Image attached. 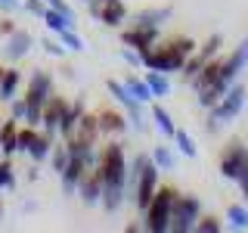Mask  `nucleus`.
I'll return each instance as SVG.
<instances>
[{"label": "nucleus", "instance_id": "obj_21", "mask_svg": "<svg viewBox=\"0 0 248 233\" xmlns=\"http://www.w3.org/2000/svg\"><path fill=\"white\" fill-rule=\"evenodd\" d=\"M19 87H22V72L19 68H3V75H0V100L10 103Z\"/></svg>", "mask_w": 248, "mask_h": 233}, {"label": "nucleus", "instance_id": "obj_8", "mask_svg": "<svg viewBox=\"0 0 248 233\" xmlns=\"http://www.w3.org/2000/svg\"><path fill=\"white\" fill-rule=\"evenodd\" d=\"M106 87H108V93H112V97L121 103L124 115H127V121L134 124L137 131H146V118H143V109H140L143 103H140V100L134 97V93H130L127 87H124V81H115V78H108V81H106Z\"/></svg>", "mask_w": 248, "mask_h": 233}, {"label": "nucleus", "instance_id": "obj_27", "mask_svg": "<svg viewBox=\"0 0 248 233\" xmlns=\"http://www.w3.org/2000/svg\"><path fill=\"white\" fill-rule=\"evenodd\" d=\"M41 19L46 22V28H50V31H56V34H59V31H62V28H75V25H72V22H68V19H65V16H62L59 10H53V6H46V10H44V16H41Z\"/></svg>", "mask_w": 248, "mask_h": 233}, {"label": "nucleus", "instance_id": "obj_28", "mask_svg": "<svg viewBox=\"0 0 248 233\" xmlns=\"http://www.w3.org/2000/svg\"><path fill=\"white\" fill-rule=\"evenodd\" d=\"M149 155H152L155 165H158V171H174L177 168V159H174V152H170L168 146H155Z\"/></svg>", "mask_w": 248, "mask_h": 233}, {"label": "nucleus", "instance_id": "obj_39", "mask_svg": "<svg viewBox=\"0 0 248 233\" xmlns=\"http://www.w3.org/2000/svg\"><path fill=\"white\" fill-rule=\"evenodd\" d=\"M25 10H28L31 16H37V19H41L44 10H46V3H44V0H25Z\"/></svg>", "mask_w": 248, "mask_h": 233}, {"label": "nucleus", "instance_id": "obj_12", "mask_svg": "<svg viewBox=\"0 0 248 233\" xmlns=\"http://www.w3.org/2000/svg\"><path fill=\"white\" fill-rule=\"evenodd\" d=\"M220 44H223V37H220V34H211V37H208V41L202 44V47H196V53H192V56L183 62V68H180L183 81H192L199 68L205 66V62L211 59V56H217V50H220Z\"/></svg>", "mask_w": 248, "mask_h": 233}, {"label": "nucleus", "instance_id": "obj_6", "mask_svg": "<svg viewBox=\"0 0 248 233\" xmlns=\"http://www.w3.org/2000/svg\"><path fill=\"white\" fill-rule=\"evenodd\" d=\"M177 186H161L158 183V190H155V196L149 202V208L143 212V227L149 230V233H168L170 227V205H174V199H177Z\"/></svg>", "mask_w": 248, "mask_h": 233}, {"label": "nucleus", "instance_id": "obj_17", "mask_svg": "<svg viewBox=\"0 0 248 233\" xmlns=\"http://www.w3.org/2000/svg\"><path fill=\"white\" fill-rule=\"evenodd\" d=\"M65 103H68V100L56 97V93L46 100V106L41 109V131H44V134L56 137V124H59V115H62V109H65Z\"/></svg>", "mask_w": 248, "mask_h": 233}, {"label": "nucleus", "instance_id": "obj_38", "mask_svg": "<svg viewBox=\"0 0 248 233\" xmlns=\"http://www.w3.org/2000/svg\"><path fill=\"white\" fill-rule=\"evenodd\" d=\"M41 47H44V53H50V56H56V59L65 56V47H59L56 41H41Z\"/></svg>", "mask_w": 248, "mask_h": 233}, {"label": "nucleus", "instance_id": "obj_42", "mask_svg": "<svg viewBox=\"0 0 248 233\" xmlns=\"http://www.w3.org/2000/svg\"><path fill=\"white\" fill-rule=\"evenodd\" d=\"M13 28H16V25H13V22H10V19H0V34H3V37H6V34H10V31H13Z\"/></svg>", "mask_w": 248, "mask_h": 233}, {"label": "nucleus", "instance_id": "obj_16", "mask_svg": "<svg viewBox=\"0 0 248 233\" xmlns=\"http://www.w3.org/2000/svg\"><path fill=\"white\" fill-rule=\"evenodd\" d=\"M96 121H99V134L103 137H121L127 131V115L118 112V109H99L96 112Z\"/></svg>", "mask_w": 248, "mask_h": 233}, {"label": "nucleus", "instance_id": "obj_30", "mask_svg": "<svg viewBox=\"0 0 248 233\" xmlns=\"http://www.w3.org/2000/svg\"><path fill=\"white\" fill-rule=\"evenodd\" d=\"M174 143H177V150H180L186 159H196V152H199V150H196V143H192V137L186 134V131H180V128L174 131Z\"/></svg>", "mask_w": 248, "mask_h": 233}, {"label": "nucleus", "instance_id": "obj_15", "mask_svg": "<svg viewBox=\"0 0 248 233\" xmlns=\"http://www.w3.org/2000/svg\"><path fill=\"white\" fill-rule=\"evenodd\" d=\"M78 196L84 199V205H99V199H103V174L96 168L84 171L81 183H78Z\"/></svg>", "mask_w": 248, "mask_h": 233}, {"label": "nucleus", "instance_id": "obj_41", "mask_svg": "<svg viewBox=\"0 0 248 233\" xmlns=\"http://www.w3.org/2000/svg\"><path fill=\"white\" fill-rule=\"evenodd\" d=\"M121 56H124V59H127V62H130V66H140V53L134 50V47H124V50H121Z\"/></svg>", "mask_w": 248, "mask_h": 233}, {"label": "nucleus", "instance_id": "obj_13", "mask_svg": "<svg viewBox=\"0 0 248 233\" xmlns=\"http://www.w3.org/2000/svg\"><path fill=\"white\" fill-rule=\"evenodd\" d=\"M31 47H34V37H31L25 28H13L10 34H6L3 47H0V56L10 59V62H19V59L31 50Z\"/></svg>", "mask_w": 248, "mask_h": 233}, {"label": "nucleus", "instance_id": "obj_9", "mask_svg": "<svg viewBox=\"0 0 248 233\" xmlns=\"http://www.w3.org/2000/svg\"><path fill=\"white\" fill-rule=\"evenodd\" d=\"M158 37H161V28L158 25H143V22H134L130 28L121 31V41L127 44V47H134L140 56H143L149 47L158 44Z\"/></svg>", "mask_w": 248, "mask_h": 233}, {"label": "nucleus", "instance_id": "obj_14", "mask_svg": "<svg viewBox=\"0 0 248 233\" xmlns=\"http://www.w3.org/2000/svg\"><path fill=\"white\" fill-rule=\"evenodd\" d=\"M248 66V34L242 37V44L236 47V50L230 53L227 59L220 62V75H223V81H239V72H242V68Z\"/></svg>", "mask_w": 248, "mask_h": 233}, {"label": "nucleus", "instance_id": "obj_37", "mask_svg": "<svg viewBox=\"0 0 248 233\" xmlns=\"http://www.w3.org/2000/svg\"><path fill=\"white\" fill-rule=\"evenodd\" d=\"M44 3H46V6H53V10H59V13L65 16L68 22H72V25H75V22H78V16H75V10H72V6L65 3V0H44Z\"/></svg>", "mask_w": 248, "mask_h": 233}, {"label": "nucleus", "instance_id": "obj_40", "mask_svg": "<svg viewBox=\"0 0 248 233\" xmlns=\"http://www.w3.org/2000/svg\"><path fill=\"white\" fill-rule=\"evenodd\" d=\"M236 183H239V190H242V196L248 199V159H245V165H242V171H239Z\"/></svg>", "mask_w": 248, "mask_h": 233}, {"label": "nucleus", "instance_id": "obj_4", "mask_svg": "<svg viewBox=\"0 0 248 233\" xmlns=\"http://www.w3.org/2000/svg\"><path fill=\"white\" fill-rule=\"evenodd\" d=\"M53 75L46 68H34L28 78V87H25V103H28V115H25V124L31 128H41V109L46 106V100L53 97Z\"/></svg>", "mask_w": 248, "mask_h": 233}, {"label": "nucleus", "instance_id": "obj_19", "mask_svg": "<svg viewBox=\"0 0 248 233\" xmlns=\"http://www.w3.org/2000/svg\"><path fill=\"white\" fill-rule=\"evenodd\" d=\"M75 140H81V143H90V146H96V140L103 137L99 134V121H96V112H87L84 109V115H81V121H78V128H75Z\"/></svg>", "mask_w": 248, "mask_h": 233}, {"label": "nucleus", "instance_id": "obj_26", "mask_svg": "<svg viewBox=\"0 0 248 233\" xmlns=\"http://www.w3.org/2000/svg\"><path fill=\"white\" fill-rule=\"evenodd\" d=\"M124 87H127L134 97L140 100V103H149L152 100V90H149V84H146V78H137V75H130L127 81H124Z\"/></svg>", "mask_w": 248, "mask_h": 233}, {"label": "nucleus", "instance_id": "obj_44", "mask_svg": "<svg viewBox=\"0 0 248 233\" xmlns=\"http://www.w3.org/2000/svg\"><path fill=\"white\" fill-rule=\"evenodd\" d=\"M0 217H3V205H0Z\"/></svg>", "mask_w": 248, "mask_h": 233}, {"label": "nucleus", "instance_id": "obj_20", "mask_svg": "<svg viewBox=\"0 0 248 233\" xmlns=\"http://www.w3.org/2000/svg\"><path fill=\"white\" fill-rule=\"evenodd\" d=\"M53 140H56V137H50V134H44V131H37L34 140H31V146L25 150V152L31 155V162H46V159H50Z\"/></svg>", "mask_w": 248, "mask_h": 233}, {"label": "nucleus", "instance_id": "obj_29", "mask_svg": "<svg viewBox=\"0 0 248 233\" xmlns=\"http://www.w3.org/2000/svg\"><path fill=\"white\" fill-rule=\"evenodd\" d=\"M227 224L232 230H248V208L245 205H230L227 208Z\"/></svg>", "mask_w": 248, "mask_h": 233}, {"label": "nucleus", "instance_id": "obj_46", "mask_svg": "<svg viewBox=\"0 0 248 233\" xmlns=\"http://www.w3.org/2000/svg\"><path fill=\"white\" fill-rule=\"evenodd\" d=\"M0 124H3V121H0Z\"/></svg>", "mask_w": 248, "mask_h": 233}, {"label": "nucleus", "instance_id": "obj_2", "mask_svg": "<svg viewBox=\"0 0 248 233\" xmlns=\"http://www.w3.org/2000/svg\"><path fill=\"white\" fill-rule=\"evenodd\" d=\"M196 53V41L192 37H170L165 44H155L140 56L146 68H155V72H180L183 62Z\"/></svg>", "mask_w": 248, "mask_h": 233}, {"label": "nucleus", "instance_id": "obj_3", "mask_svg": "<svg viewBox=\"0 0 248 233\" xmlns=\"http://www.w3.org/2000/svg\"><path fill=\"white\" fill-rule=\"evenodd\" d=\"M158 177H161V171L152 162V155L149 152H137L134 165H130V181H134V205H137L140 215L149 208L155 190H158Z\"/></svg>", "mask_w": 248, "mask_h": 233}, {"label": "nucleus", "instance_id": "obj_35", "mask_svg": "<svg viewBox=\"0 0 248 233\" xmlns=\"http://www.w3.org/2000/svg\"><path fill=\"white\" fill-rule=\"evenodd\" d=\"M16 186V171L10 165V159H3L0 162V190H13Z\"/></svg>", "mask_w": 248, "mask_h": 233}, {"label": "nucleus", "instance_id": "obj_33", "mask_svg": "<svg viewBox=\"0 0 248 233\" xmlns=\"http://www.w3.org/2000/svg\"><path fill=\"white\" fill-rule=\"evenodd\" d=\"M59 41H62V47L65 50H84V41H81V34H75V28H62L59 31Z\"/></svg>", "mask_w": 248, "mask_h": 233}, {"label": "nucleus", "instance_id": "obj_31", "mask_svg": "<svg viewBox=\"0 0 248 233\" xmlns=\"http://www.w3.org/2000/svg\"><path fill=\"white\" fill-rule=\"evenodd\" d=\"M37 128H31V124H25V128H16V152H25L31 146V140H34Z\"/></svg>", "mask_w": 248, "mask_h": 233}, {"label": "nucleus", "instance_id": "obj_10", "mask_svg": "<svg viewBox=\"0 0 248 233\" xmlns=\"http://www.w3.org/2000/svg\"><path fill=\"white\" fill-rule=\"evenodd\" d=\"M245 159H248V146L242 140H230L220 150V162H217V165H220V174L227 177V181H236L242 165H245Z\"/></svg>", "mask_w": 248, "mask_h": 233}, {"label": "nucleus", "instance_id": "obj_45", "mask_svg": "<svg viewBox=\"0 0 248 233\" xmlns=\"http://www.w3.org/2000/svg\"><path fill=\"white\" fill-rule=\"evenodd\" d=\"M16 3H19V0H16Z\"/></svg>", "mask_w": 248, "mask_h": 233}, {"label": "nucleus", "instance_id": "obj_23", "mask_svg": "<svg viewBox=\"0 0 248 233\" xmlns=\"http://www.w3.org/2000/svg\"><path fill=\"white\" fill-rule=\"evenodd\" d=\"M152 121H155V128H158L168 140H174L177 124H174V118L168 115V109H165V106H152Z\"/></svg>", "mask_w": 248, "mask_h": 233}, {"label": "nucleus", "instance_id": "obj_43", "mask_svg": "<svg viewBox=\"0 0 248 233\" xmlns=\"http://www.w3.org/2000/svg\"><path fill=\"white\" fill-rule=\"evenodd\" d=\"M16 6H19V3H16V0H0V10H3V13H10V10H16Z\"/></svg>", "mask_w": 248, "mask_h": 233}, {"label": "nucleus", "instance_id": "obj_22", "mask_svg": "<svg viewBox=\"0 0 248 233\" xmlns=\"http://www.w3.org/2000/svg\"><path fill=\"white\" fill-rule=\"evenodd\" d=\"M0 152H3V159L16 155V121L13 118L0 124Z\"/></svg>", "mask_w": 248, "mask_h": 233}, {"label": "nucleus", "instance_id": "obj_34", "mask_svg": "<svg viewBox=\"0 0 248 233\" xmlns=\"http://www.w3.org/2000/svg\"><path fill=\"white\" fill-rule=\"evenodd\" d=\"M50 162H53V171H56V174H62V168H65V162H68V150H65V143H62V146L53 143V150H50Z\"/></svg>", "mask_w": 248, "mask_h": 233}, {"label": "nucleus", "instance_id": "obj_36", "mask_svg": "<svg viewBox=\"0 0 248 233\" xmlns=\"http://www.w3.org/2000/svg\"><path fill=\"white\" fill-rule=\"evenodd\" d=\"M25 115H28L25 97H13V100H10V118H13V121H25Z\"/></svg>", "mask_w": 248, "mask_h": 233}, {"label": "nucleus", "instance_id": "obj_5", "mask_svg": "<svg viewBox=\"0 0 248 233\" xmlns=\"http://www.w3.org/2000/svg\"><path fill=\"white\" fill-rule=\"evenodd\" d=\"M242 109H245V87L239 81H232L230 87H227V93H223V97L208 109V124H205V128L214 134V131H220V124L236 121Z\"/></svg>", "mask_w": 248, "mask_h": 233}, {"label": "nucleus", "instance_id": "obj_24", "mask_svg": "<svg viewBox=\"0 0 248 233\" xmlns=\"http://www.w3.org/2000/svg\"><path fill=\"white\" fill-rule=\"evenodd\" d=\"M146 84H149L152 97H168V93H170V81H168L165 72H155V68H149V72H146Z\"/></svg>", "mask_w": 248, "mask_h": 233}, {"label": "nucleus", "instance_id": "obj_18", "mask_svg": "<svg viewBox=\"0 0 248 233\" xmlns=\"http://www.w3.org/2000/svg\"><path fill=\"white\" fill-rule=\"evenodd\" d=\"M81 115H84V103L81 100H72V103H65V109H62V115H59V124H56V134L62 137H72L75 134V128H78V121H81Z\"/></svg>", "mask_w": 248, "mask_h": 233}, {"label": "nucleus", "instance_id": "obj_7", "mask_svg": "<svg viewBox=\"0 0 248 233\" xmlns=\"http://www.w3.org/2000/svg\"><path fill=\"white\" fill-rule=\"evenodd\" d=\"M202 215V202L199 196H192V193H177L174 205H170V233H189L192 227H196Z\"/></svg>", "mask_w": 248, "mask_h": 233}, {"label": "nucleus", "instance_id": "obj_1", "mask_svg": "<svg viewBox=\"0 0 248 233\" xmlns=\"http://www.w3.org/2000/svg\"><path fill=\"white\" fill-rule=\"evenodd\" d=\"M96 171L103 174V199H99V205L106 212H118L124 205V196H127V186H130V162H127L124 146L115 143V140L106 143L99 150Z\"/></svg>", "mask_w": 248, "mask_h": 233}, {"label": "nucleus", "instance_id": "obj_11", "mask_svg": "<svg viewBox=\"0 0 248 233\" xmlns=\"http://www.w3.org/2000/svg\"><path fill=\"white\" fill-rule=\"evenodd\" d=\"M90 6V16L96 22H103L108 28H118L124 19H127V6L121 3V0H87Z\"/></svg>", "mask_w": 248, "mask_h": 233}, {"label": "nucleus", "instance_id": "obj_25", "mask_svg": "<svg viewBox=\"0 0 248 233\" xmlns=\"http://www.w3.org/2000/svg\"><path fill=\"white\" fill-rule=\"evenodd\" d=\"M170 19V6H155V10H143V13H137L134 16V22H143V25H158L161 28V22Z\"/></svg>", "mask_w": 248, "mask_h": 233}, {"label": "nucleus", "instance_id": "obj_32", "mask_svg": "<svg viewBox=\"0 0 248 233\" xmlns=\"http://www.w3.org/2000/svg\"><path fill=\"white\" fill-rule=\"evenodd\" d=\"M196 233H220L223 230V224L217 221L214 215H199V221H196V227H192Z\"/></svg>", "mask_w": 248, "mask_h": 233}]
</instances>
